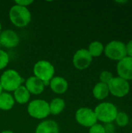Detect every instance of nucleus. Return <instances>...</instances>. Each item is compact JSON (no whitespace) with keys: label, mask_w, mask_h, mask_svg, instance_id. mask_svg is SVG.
Returning a JSON list of instances; mask_svg holds the SVG:
<instances>
[{"label":"nucleus","mask_w":132,"mask_h":133,"mask_svg":"<svg viewBox=\"0 0 132 133\" xmlns=\"http://www.w3.org/2000/svg\"><path fill=\"white\" fill-rule=\"evenodd\" d=\"M27 112L30 115V116L33 118H46L49 115H51L49 103L42 99L33 100L28 104Z\"/></svg>","instance_id":"6"},{"label":"nucleus","mask_w":132,"mask_h":133,"mask_svg":"<svg viewBox=\"0 0 132 133\" xmlns=\"http://www.w3.org/2000/svg\"><path fill=\"white\" fill-rule=\"evenodd\" d=\"M54 65L47 60H40L33 66L34 76L40 79L44 83V86L49 85L50 81L54 77Z\"/></svg>","instance_id":"4"},{"label":"nucleus","mask_w":132,"mask_h":133,"mask_svg":"<svg viewBox=\"0 0 132 133\" xmlns=\"http://www.w3.org/2000/svg\"><path fill=\"white\" fill-rule=\"evenodd\" d=\"M13 92V98L18 104H24L27 103L30 98V94L25 86H20Z\"/></svg>","instance_id":"16"},{"label":"nucleus","mask_w":132,"mask_h":133,"mask_svg":"<svg viewBox=\"0 0 132 133\" xmlns=\"http://www.w3.org/2000/svg\"><path fill=\"white\" fill-rule=\"evenodd\" d=\"M113 77H114V76H113L111 72L104 70V71L100 72L99 79H100V83H105V84H108V83L113 79Z\"/></svg>","instance_id":"21"},{"label":"nucleus","mask_w":132,"mask_h":133,"mask_svg":"<svg viewBox=\"0 0 132 133\" xmlns=\"http://www.w3.org/2000/svg\"><path fill=\"white\" fill-rule=\"evenodd\" d=\"M109 94L110 92L107 84L99 82L93 88V95L96 100H104L109 96Z\"/></svg>","instance_id":"15"},{"label":"nucleus","mask_w":132,"mask_h":133,"mask_svg":"<svg viewBox=\"0 0 132 133\" xmlns=\"http://www.w3.org/2000/svg\"><path fill=\"white\" fill-rule=\"evenodd\" d=\"M93 111L97 121L104 124L113 123L118 113L117 106L111 102H102L96 105Z\"/></svg>","instance_id":"1"},{"label":"nucleus","mask_w":132,"mask_h":133,"mask_svg":"<svg viewBox=\"0 0 132 133\" xmlns=\"http://www.w3.org/2000/svg\"><path fill=\"white\" fill-rule=\"evenodd\" d=\"M49 86L54 93L57 94H63L67 91L68 83L65 78L61 76H55L53 77L50 81Z\"/></svg>","instance_id":"13"},{"label":"nucleus","mask_w":132,"mask_h":133,"mask_svg":"<svg viewBox=\"0 0 132 133\" xmlns=\"http://www.w3.org/2000/svg\"><path fill=\"white\" fill-rule=\"evenodd\" d=\"M117 3H121V4H124V3H127L128 1H116Z\"/></svg>","instance_id":"27"},{"label":"nucleus","mask_w":132,"mask_h":133,"mask_svg":"<svg viewBox=\"0 0 132 133\" xmlns=\"http://www.w3.org/2000/svg\"><path fill=\"white\" fill-rule=\"evenodd\" d=\"M87 50L93 58H96V57H100L103 53L104 46L102 42L98 41H94L89 44Z\"/></svg>","instance_id":"19"},{"label":"nucleus","mask_w":132,"mask_h":133,"mask_svg":"<svg viewBox=\"0 0 132 133\" xmlns=\"http://www.w3.org/2000/svg\"><path fill=\"white\" fill-rule=\"evenodd\" d=\"M1 32H2V24L0 23V34H1Z\"/></svg>","instance_id":"30"},{"label":"nucleus","mask_w":132,"mask_h":133,"mask_svg":"<svg viewBox=\"0 0 132 133\" xmlns=\"http://www.w3.org/2000/svg\"><path fill=\"white\" fill-rule=\"evenodd\" d=\"M9 62V57L7 52L3 50H0V70L5 69Z\"/></svg>","instance_id":"22"},{"label":"nucleus","mask_w":132,"mask_h":133,"mask_svg":"<svg viewBox=\"0 0 132 133\" xmlns=\"http://www.w3.org/2000/svg\"><path fill=\"white\" fill-rule=\"evenodd\" d=\"M24 79L20 74L14 69L5 70L0 77V83L2 90L7 92L15 91L18 87L22 86Z\"/></svg>","instance_id":"3"},{"label":"nucleus","mask_w":132,"mask_h":133,"mask_svg":"<svg viewBox=\"0 0 132 133\" xmlns=\"http://www.w3.org/2000/svg\"><path fill=\"white\" fill-rule=\"evenodd\" d=\"M35 133H59V127L53 120H44L37 125Z\"/></svg>","instance_id":"14"},{"label":"nucleus","mask_w":132,"mask_h":133,"mask_svg":"<svg viewBox=\"0 0 132 133\" xmlns=\"http://www.w3.org/2000/svg\"><path fill=\"white\" fill-rule=\"evenodd\" d=\"M114 122H116V125L117 126L124 128L127 126L129 123V116L124 111H118Z\"/></svg>","instance_id":"20"},{"label":"nucleus","mask_w":132,"mask_h":133,"mask_svg":"<svg viewBox=\"0 0 132 133\" xmlns=\"http://www.w3.org/2000/svg\"><path fill=\"white\" fill-rule=\"evenodd\" d=\"M109 92L111 95L117 98L126 97L131 90V86L128 81L119 77H113V79L107 84Z\"/></svg>","instance_id":"7"},{"label":"nucleus","mask_w":132,"mask_h":133,"mask_svg":"<svg viewBox=\"0 0 132 133\" xmlns=\"http://www.w3.org/2000/svg\"><path fill=\"white\" fill-rule=\"evenodd\" d=\"M131 133H132V131H131Z\"/></svg>","instance_id":"32"},{"label":"nucleus","mask_w":132,"mask_h":133,"mask_svg":"<svg viewBox=\"0 0 132 133\" xmlns=\"http://www.w3.org/2000/svg\"><path fill=\"white\" fill-rule=\"evenodd\" d=\"M75 120L82 126L90 128L97 123L94 111L89 108H80L75 112Z\"/></svg>","instance_id":"8"},{"label":"nucleus","mask_w":132,"mask_h":133,"mask_svg":"<svg viewBox=\"0 0 132 133\" xmlns=\"http://www.w3.org/2000/svg\"><path fill=\"white\" fill-rule=\"evenodd\" d=\"M50 113L53 115H60L65 108V102L62 98L56 97L54 98L51 103H49Z\"/></svg>","instance_id":"18"},{"label":"nucleus","mask_w":132,"mask_h":133,"mask_svg":"<svg viewBox=\"0 0 132 133\" xmlns=\"http://www.w3.org/2000/svg\"><path fill=\"white\" fill-rule=\"evenodd\" d=\"M117 76L127 80H132V58L126 56L117 63Z\"/></svg>","instance_id":"10"},{"label":"nucleus","mask_w":132,"mask_h":133,"mask_svg":"<svg viewBox=\"0 0 132 133\" xmlns=\"http://www.w3.org/2000/svg\"><path fill=\"white\" fill-rule=\"evenodd\" d=\"M0 43L1 46L6 48H12L19 44V37L12 30H5L0 34Z\"/></svg>","instance_id":"11"},{"label":"nucleus","mask_w":132,"mask_h":133,"mask_svg":"<svg viewBox=\"0 0 132 133\" xmlns=\"http://www.w3.org/2000/svg\"><path fill=\"white\" fill-rule=\"evenodd\" d=\"M93 57L86 48L79 49L75 53L72 58L73 65L79 70L86 69L91 65Z\"/></svg>","instance_id":"9"},{"label":"nucleus","mask_w":132,"mask_h":133,"mask_svg":"<svg viewBox=\"0 0 132 133\" xmlns=\"http://www.w3.org/2000/svg\"><path fill=\"white\" fill-rule=\"evenodd\" d=\"M125 46H126L127 56L132 58V40L129 41L127 44H125Z\"/></svg>","instance_id":"25"},{"label":"nucleus","mask_w":132,"mask_h":133,"mask_svg":"<svg viewBox=\"0 0 132 133\" xmlns=\"http://www.w3.org/2000/svg\"><path fill=\"white\" fill-rule=\"evenodd\" d=\"M15 104V100L8 92H2L0 94V109L2 111L11 110Z\"/></svg>","instance_id":"17"},{"label":"nucleus","mask_w":132,"mask_h":133,"mask_svg":"<svg viewBox=\"0 0 132 133\" xmlns=\"http://www.w3.org/2000/svg\"><path fill=\"white\" fill-rule=\"evenodd\" d=\"M33 2V0H17V1H15L16 5H21L23 7H26V6L30 5V4H32Z\"/></svg>","instance_id":"24"},{"label":"nucleus","mask_w":132,"mask_h":133,"mask_svg":"<svg viewBox=\"0 0 132 133\" xmlns=\"http://www.w3.org/2000/svg\"><path fill=\"white\" fill-rule=\"evenodd\" d=\"M26 88L30 94L39 95L44 90V83L36 76H30L26 80Z\"/></svg>","instance_id":"12"},{"label":"nucleus","mask_w":132,"mask_h":133,"mask_svg":"<svg viewBox=\"0 0 132 133\" xmlns=\"http://www.w3.org/2000/svg\"><path fill=\"white\" fill-rule=\"evenodd\" d=\"M2 90H2V85H1V83H0V94L2 93Z\"/></svg>","instance_id":"29"},{"label":"nucleus","mask_w":132,"mask_h":133,"mask_svg":"<svg viewBox=\"0 0 132 133\" xmlns=\"http://www.w3.org/2000/svg\"><path fill=\"white\" fill-rule=\"evenodd\" d=\"M9 19L17 27L26 26L31 21V13L27 7L14 5L9 10Z\"/></svg>","instance_id":"2"},{"label":"nucleus","mask_w":132,"mask_h":133,"mask_svg":"<svg viewBox=\"0 0 132 133\" xmlns=\"http://www.w3.org/2000/svg\"><path fill=\"white\" fill-rule=\"evenodd\" d=\"M1 133H14V132H12V131H10V130H5V131L2 132Z\"/></svg>","instance_id":"28"},{"label":"nucleus","mask_w":132,"mask_h":133,"mask_svg":"<svg viewBox=\"0 0 132 133\" xmlns=\"http://www.w3.org/2000/svg\"><path fill=\"white\" fill-rule=\"evenodd\" d=\"M0 48H1V43H0Z\"/></svg>","instance_id":"31"},{"label":"nucleus","mask_w":132,"mask_h":133,"mask_svg":"<svg viewBox=\"0 0 132 133\" xmlns=\"http://www.w3.org/2000/svg\"><path fill=\"white\" fill-rule=\"evenodd\" d=\"M103 52L109 59L119 62L127 56L125 43L121 41H111L104 47Z\"/></svg>","instance_id":"5"},{"label":"nucleus","mask_w":132,"mask_h":133,"mask_svg":"<svg viewBox=\"0 0 132 133\" xmlns=\"http://www.w3.org/2000/svg\"><path fill=\"white\" fill-rule=\"evenodd\" d=\"M103 126H104L106 133H114L115 128H114V125H113V123L105 124V125H103Z\"/></svg>","instance_id":"26"},{"label":"nucleus","mask_w":132,"mask_h":133,"mask_svg":"<svg viewBox=\"0 0 132 133\" xmlns=\"http://www.w3.org/2000/svg\"><path fill=\"white\" fill-rule=\"evenodd\" d=\"M89 133H106L104 126L101 124L96 123L89 128Z\"/></svg>","instance_id":"23"}]
</instances>
